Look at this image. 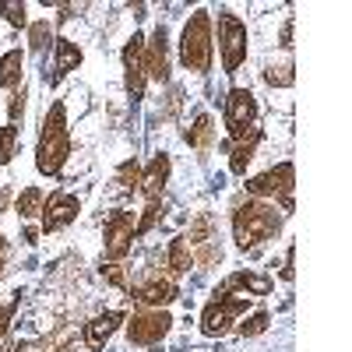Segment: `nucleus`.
Masks as SVG:
<instances>
[{"instance_id":"1","label":"nucleus","mask_w":352,"mask_h":352,"mask_svg":"<svg viewBox=\"0 0 352 352\" xmlns=\"http://www.w3.org/2000/svg\"><path fill=\"white\" fill-rule=\"evenodd\" d=\"M71 155V134H67V113H64V102H53L46 120H43V131H39V144H36V169L43 176H56L64 169Z\"/></svg>"},{"instance_id":"2","label":"nucleus","mask_w":352,"mask_h":352,"mask_svg":"<svg viewBox=\"0 0 352 352\" xmlns=\"http://www.w3.org/2000/svg\"><path fill=\"white\" fill-rule=\"evenodd\" d=\"M278 229H282V215L268 201H247L236 208V215H232V236H236L240 250L257 247L261 240H272Z\"/></svg>"},{"instance_id":"3","label":"nucleus","mask_w":352,"mask_h":352,"mask_svg":"<svg viewBox=\"0 0 352 352\" xmlns=\"http://www.w3.org/2000/svg\"><path fill=\"white\" fill-rule=\"evenodd\" d=\"M212 14L197 8L190 14V21L184 25V36H180V64L187 71H197L204 74L212 67Z\"/></svg>"},{"instance_id":"4","label":"nucleus","mask_w":352,"mask_h":352,"mask_svg":"<svg viewBox=\"0 0 352 352\" xmlns=\"http://www.w3.org/2000/svg\"><path fill=\"white\" fill-rule=\"evenodd\" d=\"M250 300L254 296H247V292H240V296H236V292H229V296H215L208 307H204V314H201V331L208 338L226 335L232 328V320H236L240 314H247Z\"/></svg>"},{"instance_id":"5","label":"nucleus","mask_w":352,"mask_h":352,"mask_svg":"<svg viewBox=\"0 0 352 352\" xmlns=\"http://www.w3.org/2000/svg\"><path fill=\"white\" fill-rule=\"evenodd\" d=\"M219 50L226 74H236L240 64L247 60V25L232 11H219Z\"/></svg>"},{"instance_id":"6","label":"nucleus","mask_w":352,"mask_h":352,"mask_svg":"<svg viewBox=\"0 0 352 352\" xmlns=\"http://www.w3.org/2000/svg\"><path fill=\"white\" fill-rule=\"evenodd\" d=\"M292 184H296V169H292V162H278L275 169L247 180V190L254 197H278L282 208L292 212Z\"/></svg>"},{"instance_id":"7","label":"nucleus","mask_w":352,"mask_h":352,"mask_svg":"<svg viewBox=\"0 0 352 352\" xmlns=\"http://www.w3.org/2000/svg\"><path fill=\"white\" fill-rule=\"evenodd\" d=\"M257 124V99L250 88H232L226 99V131L232 141H240L243 134H250Z\"/></svg>"},{"instance_id":"8","label":"nucleus","mask_w":352,"mask_h":352,"mask_svg":"<svg viewBox=\"0 0 352 352\" xmlns=\"http://www.w3.org/2000/svg\"><path fill=\"white\" fill-rule=\"evenodd\" d=\"M173 328V317L166 310H144V314H134L131 324H127V342L131 345H155L169 335Z\"/></svg>"},{"instance_id":"9","label":"nucleus","mask_w":352,"mask_h":352,"mask_svg":"<svg viewBox=\"0 0 352 352\" xmlns=\"http://www.w3.org/2000/svg\"><path fill=\"white\" fill-rule=\"evenodd\" d=\"M131 240H134V212H113L106 219V257L109 261L127 257Z\"/></svg>"},{"instance_id":"10","label":"nucleus","mask_w":352,"mask_h":352,"mask_svg":"<svg viewBox=\"0 0 352 352\" xmlns=\"http://www.w3.org/2000/svg\"><path fill=\"white\" fill-rule=\"evenodd\" d=\"M78 212H81V204H78L74 194H53L43 204V229L46 232H60V229H67L78 219Z\"/></svg>"},{"instance_id":"11","label":"nucleus","mask_w":352,"mask_h":352,"mask_svg":"<svg viewBox=\"0 0 352 352\" xmlns=\"http://www.w3.org/2000/svg\"><path fill=\"white\" fill-rule=\"evenodd\" d=\"M144 78H155V81H169V39H166V28H155L152 39L144 43Z\"/></svg>"},{"instance_id":"12","label":"nucleus","mask_w":352,"mask_h":352,"mask_svg":"<svg viewBox=\"0 0 352 352\" xmlns=\"http://www.w3.org/2000/svg\"><path fill=\"white\" fill-rule=\"evenodd\" d=\"M141 53H144V39L141 36H134L127 46H124V71H127V92L134 96V99H141L144 96V60H141Z\"/></svg>"},{"instance_id":"13","label":"nucleus","mask_w":352,"mask_h":352,"mask_svg":"<svg viewBox=\"0 0 352 352\" xmlns=\"http://www.w3.org/2000/svg\"><path fill=\"white\" fill-rule=\"evenodd\" d=\"M272 278L268 275H257V272H236V275H229L219 289H215V296H229V292H236V289H243L247 296H268L272 292Z\"/></svg>"},{"instance_id":"14","label":"nucleus","mask_w":352,"mask_h":352,"mask_svg":"<svg viewBox=\"0 0 352 352\" xmlns=\"http://www.w3.org/2000/svg\"><path fill=\"white\" fill-rule=\"evenodd\" d=\"M166 180H169V155H155L148 162V169L141 173V190H144V197H148V204H159L162 201Z\"/></svg>"},{"instance_id":"15","label":"nucleus","mask_w":352,"mask_h":352,"mask_svg":"<svg viewBox=\"0 0 352 352\" xmlns=\"http://www.w3.org/2000/svg\"><path fill=\"white\" fill-rule=\"evenodd\" d=\"M81 64V46L71 43V39H56V50H53V74H50V85H60L71 71H78Z\"/></svg>"},{"instance_id":"16","label":"nucleus","mask_w":352,"mask_h":352,"mask_svg":"<svg viewBox=\"0 0 352 352\" xmlns=\"http://www.w3.org/2000/svg\"><path fill=\"white\" fill-rule=\"evenodd\" d=\"M120 320H124V314H116V310H106V314H99V317L88 320V328H85L88 349H102V345L113 338V331L120 328Z\"/></svg>"},{"instance_id":"17","label":"nucleus","mask_w":352,"mask_h":352,"mask_svg":"<svg viewBox=\"0 0 352 352\" xmlns=\"http://www.w3.org/2000/svg\"><path fill=\"white\" fill-rule=\"evenodd\" d=\"M134 296H138L141 303H148V307H166V303L176 300V285H173L169 278H152V282L138 285Z\"/></svg>"},{"instance_id":"18","label":"nucleus","mask_w":352,"mask_h":352,"mask_svg":"<svg viewBox=\"0 0 352 352\" xmlns=\"http://www.w3.org/2000/svg\"><path fill=\"white\" fill-rule=\"evenodd\" d=\"M257 144H261V131H257V127H254L250 134H243L236 144H232L229 169L236 173V176H243V173H247V166H250V159H254V152H257Z\"/></svg>"},{"instance_id":"19","label":"nucleus","mask_w":352,"mask_h":352,"mask_svg":"<svg viewBox=\"0 0 352 352\" xmlns=\"http://www.w3.org/2000/svg\"><path fill=\"white\" fill-rule=\"evenodd\" d=\"M21 67H25V53L8 50L0 56V88H18L21 85Z\"/></svg>"},{"instance_id":"20","label":"nucleus","mask_w":352,"mask_h":352,"mask_svg":"<svg viewBox=\"0 0 352 352\" xmlns=\"http://www.w3.org/2000/svg\"><path fill=\"white\" fill-rule=\"evenodd\" d=\"M190 264H194V257H190L187 236H176V240L169 243V272H173V275H184V272H190Z\"/></svg>"},{"instance_id":"21","label":"nucleus","mask_w":352,"mask_h":352,"mask_svg":"<svg viewBox=\"0 0 352 352\" xmlns=\"http://www.w3.org/2000/svg\"><path fill=\"white\" fill-rule=\"evenodd\" d=\"M212 134H215L212 116H208V113H201L197 120H194V127L187 131V144H190V148H208V144H212Z\"/></svg>"},{"instance_id":"22","label":"nucleus","mask_w":352,"mask_h":352,"mask_svg":"<svg viewBox=\"0 0 352 352\" xmlns=\"http://www.w3.org/2000/svg\"><path fill=\"white\" fill-rule=\"evenodd\" d=\"M43 204H46V194L39 187H28V190L18 194V215L21 219H36L43 212Z\"/></svg>"},{"instance_id":"23","label":"nucleus","mask_w":352,"mask_h":352,"mask_svg":"<svg viewBox=\"0 0 352 352\" xmlns=\"http://www.w3.org/2000/svg\"><path fill=\"white\" fill-rule=\"evenodd\" d=\"M134 187H141V166L134 159H127L120 169H116V190L120 194H131Z\"/></svg>"},{"instance_id":"24","label":"nucleus","mask_w":352,"mask_h":352,"mask_svg":"<svg viewBox=\"0 0 352 352\" xmlns=\"http://www.w3.org/2000/svg\"><path fill=\"white\" fill-rule=\"evenodd\" d=\"M264 81L275 85V88H289L292 81H296V74H292V64H268V71H264Z\"/></svg>"},{"instance_id":"25","label":"nucleus","mask_w":352,"mask_h":352,"mask_svg":"<svg viewBox=\"0 0 352 352\" xmlns=\"http://www.w3.org/2000/svg\"><path fill=\"white\" fill-rule=\"evenodd\" d=\"M0 14H4L14 28H25V25H28V18H25L28 8L21 4V0H0Z\"/></svg>"},{"instance_id":"26","label":"nucleus","mask_w":352,"mask_h":352,"mask_svg":"<svg viewBox=\"0 0 352 352\" xmlns=\"http://www.w3.org/2000/svg\"><path fill=\"white\" fill-rule=\"evenodd\" d=\"M212 229H215V222H212V215H197L194 219V226H190V236H187V243H208L212 240Z\"/></svg>"},{"instance_id":"27","label":"nucleus","mask_w":352,"mask_h":352,"mask_svg":"<svg viewBox=\"0 0 352 352\" xmlns=\"http://www.w3.org/2000/svg\"><path fill=\"white\" fill-rule=\"evenodd\" d=\"M14 141H18V127L8 124V127H0V166H8L11 155H14Z\"/></svg>"},{"instance_id":"28","label":"nucleus","mask_w":352,"mask_h":352,"mask_svg":"<svg viewBox=\"0 0 352 352\" xmlns=\"http://www.w3.org/2000/svg\"><path fill=\"white\" fill-rule=\"evenodd\" d=\"M50 43V21H36V25H28V46H32L36 53L46 50Z\"/></svg>"},{"instance_id":"29","label":"nucleus","mask_w":352,"mask_h":352,"mask_svg":"<svg viewBox=\"0 0 352 352\" xmlns=\"http://www.w3.org/2000/svg\"><path fill=\"white\" fill-rule=\"evenodd\" d=\"M268 320H272L268 314H264V310H257L254 317H247L243 324H240V335H243V338H254V335H261L264 328H268Z\"/></svg>"},{"instance_id":"30","label":"nucleus","mask_w":352,"mask_h":352,"mask_svg":"<svg viewBox=\"0 0 352 352\" xmlns=\"http://www.w3.org/2000/svg\"><path fill=\"white\" fill-rule=\"evenodd\" d=\"M102 278L106 282H113V285H120V289H127V275H124V268H120V264H102Z\"/></svg>"},{"instance_id":"31","label":"nucleus","mask_w":352,"mask_h":352,"mask_svg":"<svg viewBox=\"0 0 352 352\" xmlns=\"http://www.w3.org/2000/svg\"><path fill=\"white\" fill-rule=\"evenodd\" d=\"M197 264H219L222 261V247H212V243H201V250H197V257H194Z\"/></svg>"},{"instance_id":"32","label":"nucleus","mask_w":352,"mask_h":352,"mask_svg":"<svg viewBox=\"0 0 352 352\" xmlns=\"http://www.w3.org/2000/svg\"><path fill=\"white\" fill-rule=\"evenodd\" d=\"M18 300H21V292H18V296L8 303V307H0V335H4L8 331V324H11V317H14V310H18Z\"/></svg>"},{"instance_id":"33","label":"nucleus","mask_w":352,"mask_h":352,"mask_svg":"<svg viewBox=\"0 0 352 352\" xmlns=\"http://www.w3.org/2000/svg\"><path fill=\"white\" fill-rule=\"evenodd\" d=\"M21 109H25V92H14V96H11V106H8V113H11V124L21 116Z\"/></svg>"},{"instance_id":"34","label":"nucleus","mask_w":352,"mask_h":352,"mask_svg":"<svg viewBox=\"0 0 352 352\" xmlns=\"http://www.w3.org/2000/svg\"><path fill=\"white\" fill-rule=\"evenodd\" d=\"M292 261H296V247H289V254H285V268H282L285 282H292V275H296V272H292Z\"/></svg>"},{"instance_id":"35","label":"nucleus","mask_w":352,"mask_h":352,"mask_svg":"<svg viewBox=\"0 0 352 352\" xmlns=\"http://www.w3.org/2000/svg\"><path fill=\"white\" fill-rule=\"evenodd\" d=\"M282 46H285V50L292 46V18H289V21L282 25Z\"/></svg>"},{"instance_id":"36","label":"nucleus","mask_w":352,"mask_h":352,"mask_svg":"<svg viewBox=\"0 0 352 352\" xmlns=\"http://www.w3.org/2000/svg\"><path fill=\"white\" fill-rule=\"evenodd\" d=\"M4 204H8V190H0V208H4Z\"/></svg>"},{"instance_id":"37","label":"nucleus","mask_w":352,"mask_h":352,"mask_svg":"<svg viewBox=\"0 0 352 352\" xmlns=\"http://www.w3.org/2000/svg\"><path fill=\"white\" fill-rule=\"evenodd\" d=\"M0 272H4V257H0Z\"/></svg>"},{"instance_id":"38","label":"nucleus","mask_w":352,"mask_h":352,"mask_svg":"<svg viewBox=\"0 0 352 352\" xmlns=\"http://www.w3.org/2000/svg\"><path fill=\"white\" fill-rule=\"evenodd\" d=\"M60 352H78V349H60Z\"/></svg>"},{"instance_id":"39","label":"nucleus","mask_w":352,"mask_h":352,"mask_svg":"<svg viewBox=\"0 0 352 352\" xmlns=\"http://www.w3.org/2000/svg\"><path fill=\"white\" fill-rule=\"evenodd\" d=\"M0 247H4V240H0Z\"/></svg>"}]
</instances>
